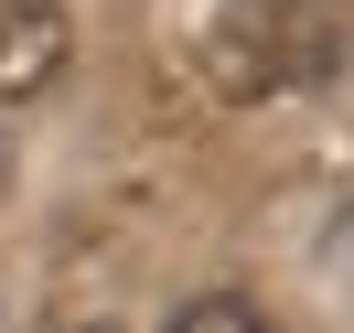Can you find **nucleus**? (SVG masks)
I'll return each instance as SVG.
<instances>
[{"label": "nucleus", "instance_id": "7ed1b4c3", "mask_svg": "<svg viewBox=\"0 0 354 333\" xmlns=\"http://www.w3.org/2000/svg\"><path fill=\"white\" fill-rule=\"evenodd\" d=\"M172 333H279V323H268L258 301H236V290H215V301H183Z\"/></svg>", "mask_w": 354, "mask_h": 333}, {"label": "nucleus", "instance_id": "f257e3e1", "mask_svg": "<svg viewBox=\"0 0 354 333\" xmlns=\"http://www.w3.org/2000/svg\"><path fill=\"white\" fill-rule=\"evenodd\" d=\"M344 44H354L344 0H215V22H204V65L225 97L322 87L344 65Z\"/></svg>", "mask_w": 354, "mask_h": 333}, {"label": "nucleus", "instance_id": "f03ea898", "mask_svg": "<svg viewBox=\"0 0 354 333\" xmlns=\"http://www.w3.org/2000/svg\"><path fill=\"white\" fill-rule=\"evenodd\" d=\"M65 65V0H0V97H32Z\"/></svg>", "mask_w": 354, "mask_h": 333}]
</instances>
